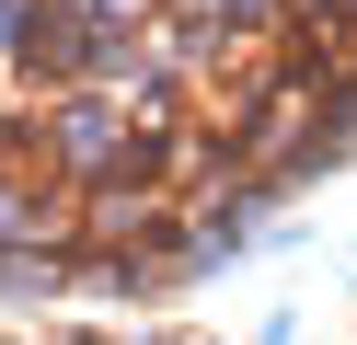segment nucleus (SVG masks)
Wrapping results in <instances>:
<instances>
[{
  "instance_id": "f257e3e1",
  "label": "nucleus",
  "mask_w": 357,
  "mask_h": 345,
  "mask_svg": "<svg viewBox=\"0 0 357 345\" xmlns=\"http://www.w3.org/2000/svg\"><path fill=\"white\" fill-rule=\"evenodd\" d=\"M357 150V0H0V265L173 276Z\"/></svg>"
}]
</instances>
